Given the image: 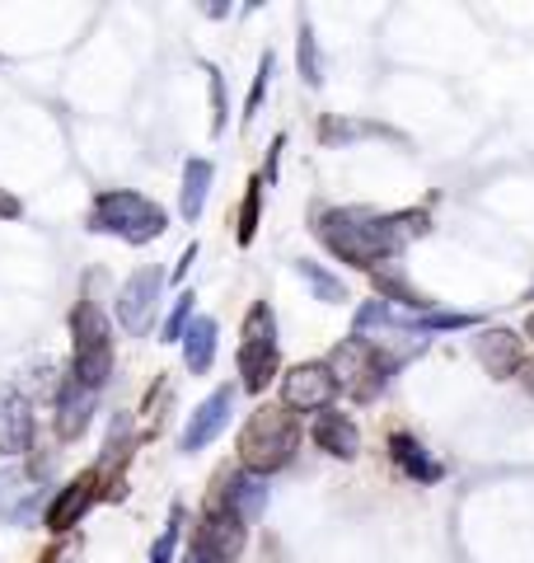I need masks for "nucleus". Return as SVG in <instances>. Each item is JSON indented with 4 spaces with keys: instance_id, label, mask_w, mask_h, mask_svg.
Returning <instances> with one entry per match:
<instances>
[{
    "instance_id": "obj_24",
    "label": "nucleus",
    "mask_w": 534,
    "mask_h": 563,
    "mask_svg": "<svg viewBox=\"0 0 534 563\" xmlns=\"http://www.w3.org/2000/svg\"><path fill=\"white\" fill-rule=\"evenodd\" d=\"M300 76H305V85L324 80V62H319V43H314V29L310 24L300 29Z\"/></svg>"
},
{
    "instance_id": "obj_1",
    "label": "nucleus",
    "mask_w": 534,
    "mask_h": 563,
    "mask_svg": "<svg viewBox=\"0 0 534 563\" xmlns=\"http://www.w3.org/2000/svg\"><path fill=\"white\" fill-rule=\"evenodd\" d=\"M422 231H426V211H389V217H380V211H361V207L347 211L333 207L314 217V235L343 263H356V268H380Z\"/></svg>"
},
{
    "instance_id": "obj_9",
    "label": "nucleus",
    "mask_w": 534,
    "mask_h": 563,
    "mask_svg": "<svg viewBox=\"0 0 534 563\" xmlns=\"http://www.w3.org/2000/svg\"><path fill=\"white\" fill-rule=\"evenodd\" d=\"M230 413H235V390H216V395H207L198 409H192V418H188V428H183V437H178V451H202V446H211L216 437L225 432V422H230Z\"/></svg>"
},
{
    "instance_id": "obj_2",
    "label": "nucleus",
    "mask_w": 534,
    "mask_h": 563,
    "mask_svg": "<svg viewBox=\"0 0 534 563\" xmlns=\"http://www.w3.org/2000/svg\"><path fill=\"white\" fill-rule=\"evenodd\" d=\"M89 231L122 235L127 244H151V240L165 235V207L141 198L132 188H109L94 198V207H89Z\"/></svg>"
},
{
    "instance_id": "obj_34",
    "label": "nucleus",
    "mask_w": 534,
    "mask_h": 563,
    "mask_svg": "<svg viewBox=\"0 0 534 563\" xmlns=\"http://www.w3.org/2000/svg\"><path fill=\"white\" fill-rule=\"evenodd\" d=\"M530 339H534V314H530Z\"/></svg>"
},
{
    "instance_id": "obj_26",
    "label": "nucleus",
    "mask_w": 534,
    "mask_h": 563,
    "mask_svg": "<svg viewBox=\"0 0 534 563\" xmlns=\"http://www.w3.org/2000/svg\"><path fill=\"white\" fill-rule=\"evenodd\" d=\"M127 446H132V418H118L113 432H109V446H103V461H127Z\"/></svg>"
},
{
    "instance_id": "obj_33",
    "label": "nucleus",
    "mask_w": 534,
    "mask_h": 563,
    "mask_svg": "<svg viewBox=\"0 0 534 563\" xmlns=\"http://www.w3.org/2000/svg\"><path fill=\"white\" fill-rule=\"evenodd\" d=\"M47 563H70V550H57V554H52Z\"/></svg>"
},
{
    "instance_id": "obj_3",
    "label": "nucleus",
    "mask_w": 534,
    "mask_h": 563,
    "mask_svg": "<svg viewBox=\"0 0 534 563\" xmlns=\"http://www.w3.org/2000/svg\"><path fill=\"white\" fill-rule=\"evenodd\" d=\"M296 446H300V428L287 409H277V404L258 409L240 432V461L254 474H272L281 465H291Z\"/></svg>"
},
{
    "instance_id": "obj_22",
    "label": "nucleus",
    "mask_w": 534,
    "mask_h": 563,
    "mask_svg": "<svg viewBox=\"0 0 534 563\" xmlns=\"http://www.w3.org/2000/svg\"><path fill=\"white\" fill-rule=\"evenodd\" d=\"M296 273L300 277H305V287L319 296V301H324V306H333V301H347V287H343V277H333V273H324V268H319V263H296Z\"/></svg>"
},
{
    "instance_id": "obj_15",
    "label": "nucleus",
    "mask_w": 534,
    "mask_h": 563,
    "mask_svg": "<svg viewBox=\"0 0 534 563\" xmlns=\"http://www.w3.org/2000/svg\"><path fill=\"white\" fill-rule=\"evenodd\" d=\"M29 432H33L29 404L14 395V390H0V451H5V455H20V451L29 446Z\"/></svg>"
},
{
    "instance_id": "obj_14",
    "label": "nucleus",
    "mask_w": 534,
    "mask_h": 563,
    "mask_svg": "<svg viewBox=\"0 0 534 563\" xmlns=\"http://www.w3.org/2000/svg\"><path fill=\"white\" fill-rule=\"evenodd\" d=\"M478 362H483L492 376H511V372H521V362H525V343L515 339L511 329H488L483 339H478Z\"/></svg>"
},
{
    "instance_id": "obj_23",
    "label": "nucleus",
    "mask_w": 534,
    "mask_h": 563,
    "mask_svg": "<svg viewBox=\"0 0 534 563\" xmlns=\"http://www.w3.org/2000/svg\"><path fill=\"white\" fill-rule=\"evenodd\" d=\"M24 470H5L0 474V517H20V498H29L24 488Z\"/></svg>"
},
{
    "instance_id": "obj_18",
    "label": "nucleus",
    "mask_w": 534,
    "mask_h": 563,
    "mask_svg": "<svg viewBox=\"0 0 534 563\" xmlns=\"http://www.w3.org/2000/svg\"><path fill=\"white\" fill-rule=\"evenodd\" d=\"M370 277H376L380 301H403V306H413V310H426V306H432V301H426V296L413 287V282L403 277V268H399L394 258L380 263V268H370Z\"/></svg>"
},
{
    "instance_id": "obj_31",
    "label": "nucleus",
    "mask_w": 534,
    "mask_h": 563,
    "mask_svg": "<svg viewBox=\"0 0 534 563\" xmlns=\"http://www.w3.org/2000/svg\"><path fill=\"white\" fill-rule=\"evenodd\" d=\"M183 563H221L216 554H207V550H198V544H192V550H188V559Z\"/></svg>"
},
{
    "instance_id": "obj_32",
    "label": "nucleus",
    "mask_w": 534,
    "mask_h": 563,
    "mask_svg": "<svg viewBox=\"0 0 534 563\" xmlns=\"http://www.w3.org/2000/svg\"><path fill=\"white\" fill-rule=\"evenodd\" d=\"M0 217H20V202H14V198H0Z\"/></svg>"
},
{
    "instance_id": "obj_29",
    "label": "nucleus",
    "mask_w": 534,
    "mask_h": 563,
    "mask_svg": "<svg viewBox=\"0 0 534 563\" xmlns=\"http://www.w3.org/2000/svg\"><path fill=\"white\" fill-rule=\"evenodd\" d=\"M267 80H272V52L258 62V80H254V95H248V113L244 118H254L258 113V99H263V90H267Z\"/></svg>"
},
{
    "instance_id": "obj_8",
    "label": "nucleus",
    "mask_w": 534,
    "mask_h": 563,
    "mask_svg": "<svg viewBox=\"0 0 534 563\" xmlns=\"http://www.w3.org/2000/svg\"><path fill=\"white\" fill-rule=\"evenodd\" d=\"M281 395H287V409H296V413H329L337 380L324 362H300L287 372V380H281Z\"/></svg>"
},
{
    "instance_id": "obj_30",
    "label": "nucleus",
    "mask_w": 534,
    "mask_h": 563,
    "mask_svg": "<svg viewBox=\"0 0 534 563\" xmlns=\"http://www.w3.org/2000/svg\"><path fill=\"white\" fill-rule=\"evenodd\" d=\"M474 324V314H445V310H432L422 320V329H469Z\"/></svg>"
},
{
    "instance_id": "obj_10",
    "label": "nucleus",
    "mask_w": 534,
    "mask_h": 563,
    "mask_svg": "<svg viewBox=\"0 0 534 563\" xmlns=\"http://www.w3.org/2000/svg\"><path fill=\"white\" fill-rule=\"evenodd\" d=\"M211 507H230V512H240L244 521H254L267 507V479L254 470H230V474H221L216 493H211Z\"/></svg>"
},
{
    "instance_id": "obj_12",
    "label": "nucleus",
    "mask_w": 534,
    "mask_h": 563,
    "mask_svg": "<svg viewBox=\"0 0 534 563\" xmlns=\"http://www.w3.org/2000/svg\"><path fill=\"white\" fill-rule=\"evenodd\" d=\"M94 498H99V474L89 470V474H80V479H70L57 498H52V507H47V526L52 531H70V526H80V517L94 507Z\"/></svg>"
},
{
    "instance_id": "obj_4",
    "label": "nucleus",
    "mask_w": 534,
    "mask_h": 563,
    "mask_svg": "<svg viewBox=\"0 0 534 563\" xmlns=\"http://www.w3.org/2000/svg\"><path fill=\"white\" fill-rule=\"evenodd\" d=\"M70 329H76V380L89 385V390H99L113 372V324H109V314L85 301L76 310V320H70Z\"/></svg>"
},
{
    "instance_id": "obj_17",
    "label": "nucleus",
    "mask_w": 534,
    "mask_h": 563,
    "mask_svg": "<svg viewBox=\"0 0 534 563\" xmlns=\"http://www.w3.org/2000/svg\"><path fill=\"white\" fill-rule=\"evenodd\" d=\"M94 395L99 390H89V385H80V380H70L66 390H62V399H57V428H62V437H80L85 432V422H89V413H94Z\"/></svg>"
},
{
    "instance_id": "obj_20",
    "label": "nucleus",
    "mask_w": 534,
    "mask_h": 563,
    "mask_svg": "<svg viewBox=\"0 0 534 563\" xmlns=\"http://www.w3.org/2000/svg\"><path fill=\"white\" fill-rule=\"evenodd\" d=\"M403 324H399V314L389 301H366L361 310H356V339H366V343H385V339H394Z\"/></svg>"
},
{
    "instance_id": "obj_28",
    "label": "nucleus",
    "mask_w": 534,
    "mask_h": 563,
    "mask_svg": "<svg viewBox=\"0 0 534 563\" xmlns=\"http://www.w3.org/2000/svg\"><path fill=\"white\" fill-rule=\"evenodd\" d=\"M188 314H192V291H183V296H178V306L169 310V320H165V343L183 339V329H188Z\"/></svg>"
},
{
    "instance_id": "obj_5",
    "label": "nucleus",
    "mask_w": 534,
    "mask_h": 563,
    "mask_svg": "<svg viewBox=\"0 0 534 563\" xmlns=\"http://www.w3.org/2000/svg\"><path fill=\"white\" fill-rule=\"evenodd\" d=\"M329 372L337 380V390L352 399H376L385 390L389 362L380 357V347H370L366 339H343L329 357Z\"/></svg>"
},
{
    "instance_id": "obj_25",
    "label": "nucleus",
    "mask_w": 534,
    "mask_h": 563,
    "mask_svg": "<svg viewBox=\"0 0 534 563\" xmlns=\"http://www.w3.org/2000/svg\"><path fill=\"white\" fill-rule=\"evenodd\" d=\"M178 526H183V512H178V507H174L169 526H165V531H159L155 550H151V563H174V550H178Z\"/></svg>"
},
{
    "instance_id": "obj_21",
    "label": "nucleus",
    "mask_w": 534,
    "mask_h": 563,
    "mask_svg": "<svg viewBox=\"0 0 534 563\" xmlns=\"http://www.w3.org/2000/svg\"><path fill=\"white\" fill-rule=\"evenodd\" d=\"M389 446H394V461L408 470V474H413V479H422V484H432V479H441V465L432 461V455H426L418 442H413V437H394V442H389Z\"/></svg>"
},
{
    "instance_id": "obj_13",
    "label": "nucleus",
    "mask_w": 534,
    "mask_h": 563,
    "mask_svg": "<svg viewBox=\"0 0 534 563\" xmlns=\"http://www.w3.org/2000/svg\"><path fill=\"white\" fill-rule=\"evenodd\" d=\"M310 437H314L319 451L337 455V461H352V455L361 451V432H356V422L343 418V413H314Z\"/></svg>"
},
{
    "instance_id": "obj_19",
    "label": "nucleus",
    "mask_w": 534,
    "mask_h": 563,
    "mask_svg": "<svg viewBox=\"0 0 534 563\" xmlns=\"http://www.w3.org/2000/svg\"><path fill=\"white\" fill-rule=\"evenodd\" d=\"M211 161H188L183 169V188H178V211H183V221H198L202 207H207V192H211Z\"/></svg>"
},
{
    "instance_id": "obj_7",
    "label": "nucleus",
    "mask_w": 534,
    "mask_h": 563,
    "mask_svg": "<svg viewBox=\"0 0 534 563\" xmlns=\"http://www.w3.org/2000/svg\"><path fill=\"white\" fill-rule=\"evenodd\" d=\"M159 291H165V273L159 268H136L118 291V324L127 333H146V324L155 320Z\"/></svg>"
},
{
    "instance_id": "obj_6",
    "label": "nucleus",
    "mask_w": 534,
    "mask_h": 563,
    "mask_svg": "<svg viewBox=\"0 0 534 563\" xmlns=\"http://www.w3.org/2000/svg\"><path fill=\"white\" fill-rule=\"evenodd\" d=\"M277 372V320L267 306H254L244 320L240 333V376H244V390H267V380Z\"/></svg>"
},
{
    "instance_id": "obj_27",
    "label": "nucleus",
    "mask_w": 534,
    "mask_h": 563,
    "mask_svg": "<svg viewBox=\"0 0 534 563\" xmlns=\"http://www.w3.org/2000/svg\"><path fill=\"white\" fill-rule=\"evenodd\" d=\"M258 192H263V184H248V198H244V207H240V244L254 240V225H258Z\"/></svg>"
},
{
    "instance_id": "obj_16",
    "label": "nucleus",
    "mask_w": 534,
    "mask_h": 563,
    "mask_svg": "<svg viewBox=\"0 0 534 563\" xmlns=\"http://www.w3.org/2000/svg\"><path fill=\"white\" fill-rule=\"evenodd\" d=\"M183 362L192 376L211 372V362H216V320H211V314H198V320L183 329Z\"/></svg>"
},
{
    "instance_id": "obj_11",
    "label": "nucleus",
    "mask_w": 534,
    "mask_h": 563,
    "mask_svg": "<svg viewBox=\"0 0 534 563\" xmlns=\"http://www.w3.org/2000/svg\"><path fill=\"white\" fill-rule=\"evenodd\" d=\"M244 517L240 512H230V507H207V517H202V526H198V550H207V554H216L221 563H230L240 550H244Z\"/></svg>"
}]
</instances>
